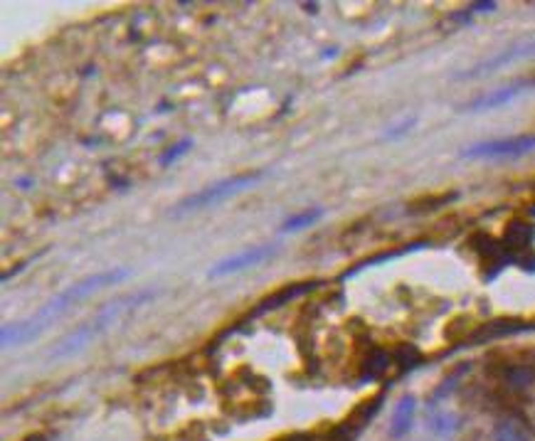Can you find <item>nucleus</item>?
<instances>
[{"mask_svg":"<svg viewBox=\"0 0 535 441\" xmlns=\"http://www.w3.org/2000/svg\"><path fill=\"white\" fill-rule=\"evenodd\" d=\"M148 298H153V291H133V294H126V296L117 298V301L106 303L96 316H91L89 321H84L79 328L67 333V336L50 350V357L52 360H60V357H70V355H74V353L84 350V348L89 345L91 341H96L106 328L114 326L124 313L141 306V303H146Z\"/></svg>","mask_w":535,"mask_h":441,"instance_id":"f03ea898","label":"nucleus"},{"mask_svg":"<svg viewBox=\"0 0 535 441\" xmlns=\"http://www.w3.org/2000/svg\"><path fill=\"white\" fill-rule=\"evenodd\" d=\"M535 151V133L513 136V138L484 140V143L469 145L461 156L481 158V161H501V158H520Z\"/></svg>","mask_w":535,"mask_h":441,"instance_id":"20e7f679","label":"nucleus"},{"mask_svg":"<svg viewBox=\"0 0 535 441\" xmlns=\"http://www.w3.org/2000/svg\"><path fill=\"white\" fill-rule=\"evenodd\" d=\"M316 281H303V284H289L284 286V289H279L277 294H272V296L262 298V301L257 303V308H254V316H262V313L267 311H277V308L286 306V303H291L293 298L303 296V294H308V291L316 289Z\"/></svg>","mask_w":535,"mask_h":441,"instance_id":"6e6552de","label":"nucleus"},{"mask_svg":"<svg viewBox=\"0 0 535 441\" xmlns=\"http://www.w3.org/2000/svg\"><path fill=\"white\" fill-rule=\"evenodd\" d=\"M264 178V173H239V176H232V178H225V180L215 183V185H207L202 190H197L195 195H187L185 200L178 202L176 207V215H183V212H190V210H202V207H212L218 205V202L227 200V197L237 195V192L247 190L252 187L254 183H259Z\"/></svg>","mask_w":535,"mask_h":441,"instance_id":"7ed1b4c3","label":"nucleus"},{"mask_svg":"<svg viewBox=\"0 0 535 441\" xmlns=\"http://www.w3.org/2000/svg\"><path fill=\"white\" fill-rule=\"evenodd\" d=\"M530 86V81H515V84H508V86H498V89H491L486 94L476 96L474 101L466 104V111H489V109H498V106L508 104L513 101L515 96H520L525 89Z\"/></svg>","mask_w":535,"mask_h":441,"instance_id":"0eeeda50","label":"nucleus"},{"mask_svg":"<svg viewBox=\"0 0 535 441\" xmlns=\"http://www.w3.org/2000/svg\"><path fill=\"white\" fill-rule=\"evenodd\" d=\"M454 421H456V419H454L451 414H440V416L435 419V424H432V429L440 431V434H449V431L456 429Z\"/></svg>","mask_w":535,"mask_h":441,"instance_id":"f3484780","label":"nucleus"},{"mask_svg":"<svg viewBox=\"0 0 535 441\" xmlns=\"http://www.w3.org/2000/svg\"><path fill=\"white\" fill-rule=\"evenodd\" d=\"M469 11L471 13H491V11H496V3H474Z\"/></svg>","mask_w":535,"mask_h":441,"instance_id":"a211bd4d","label":"nucleus"},{"mask_svg":"<svg viewBox=\"0 0 535 441\" xmlns=\"http://www.w3.org/2000/svg\"><path fill=\"white\" fill-rule=\"evenodd\" d=\"M25 441H47L45 436H40V434H35V436H27Z\"/></svg>","mask_w":535,"mask_h":441,"instance_id":"6ab92c4d","label":"nucleus"},{"mask_svg":"<svg viewBox=\"0 0 535 441\" xmlns=\"http://www.w3.org/2000/svg\"><path fill=\"white\" fill-rule=\"evenodd\" d=\"M533 237H535V230L533 225H528V222H510L508 227H506V235H503V249L506 254H518V251L528 249L530 244H533Z\"/></svg>","mask_w":535,"mask_h":441,"instance_id":"1a4fd4ad","label":"nucleus"},{"mask_svg":"<svg viewBox=\"0 0 535 441\" xmlns=\"http://www.w3.org/2000/svg\"><path fill=\"white\" fill-rule=\"evenodd\" d=\"M496 441H530V439L515 421H501L496 426Z\"/></svg>","mask_w":535,"mask_h":441,"instance_id":"ddd939ff","label":"nucleus"},{"mask_svg":"<svg viewBox=\"0 0 535 441\" xmlns=\"http://www.w3.org/2000/svg\"><path fill=\"white\" fill-rule=\"evenodd\" d=\"M388 365H390V355L385 350H380V348H375L363 365V380H378V377L388 370Z\"/></svg>","mask_w":535,"mask_h":441,"instance_id":"f8f14e48","label":"nucleus"},{"mask_svg":"<svg viewBox=\"0 0 535 441\" xmlns=\"http://www.w3.org/2000/svg\"><path fill=\"white\" fill-rule=\"evenodd\" d=\"M414 397L412 395H404L402 400L397 402L395 407V414H392V426H390V434L395 439H402L409 429H412V421H414Z\"/></svg>","mask_w":535,"mask_h":441,"instance_id":"9d476101","label":"nucleus"},{"mask_svg":"<svg viewBox=\"0 0 535 441\" xmlns=\"http://www.w3.org/2000/svg\"><path fill=\"white\" fill-rule=\"evenodd\" d=\"M190 145H192V140H190V138H183L180 143L171 145V148H168V151L163 153L161 158H158V163H161L163 168H166V166H171L173 161H178V158L183 156V153H187V151H190Z\"/></svg>","mask_w":535,"mask_h":441,"instance_id":"2eb2a0df","label":"nucleus"},{"mask_svg":"<svg viewBox=\"0 0 535 441\" xmlns=\"http://www.w3.org/2000/svg\"><path fill=\"white\" fill-rule=\"evenodd\" d=\"M124 279H128V269H109V271H99V274H91L86 279L77 281L74 286H70L67 291L57 294L55 298L45 303L37 313H32L30 318L20 323H8L3 328V345L13 348V345H25V343L35 341L42 331L50 328L52 321L65 316L70 308H74L79 301H84L86 296L96 294L99 289H106V286L121 284Z\"/></svg>","mask_w":535,"mask_h":441,"instance_id":"f257e3e1","label":"nucleus"},{"mask_svg":"<svg viewBox=\"0 0 535 441\" xmlns=\"http://www.w3.org/2000/svg\"><path fill=\"white\" fill-rule=\"evenodd\" d=\"M321 217H324V210H321V207H313V210H303V212H298V215H291V217H289V220L282 225V230H284V232H301V230H306V227L316 225V222L321 220Z\"/></svg>","mask_w":535,"mask_h":441,"instance_id":"9b49d317","label":"nucleus"},{"mask_svg":"<svg viewBox=\"0 0 535 441\" xmlns=\"http://www.w3.org/2000/svg\"><path fill=\"white\" fill-rule=\"evenodd\" d=\"M506 382H508L513 390H525V387L533 382V375H530V370L528 367H508L506 370Z\"/></svg>","mask_w":535,"mask_h":441,"instance_id":"4468645a","label":"nucleus"},{"mask_svg":"<svg viewBox=\"0 0 535 441\" xmlns=\"http://www.w3.org/2000/svg\"><path fill=\"white\" fill-rule=\"evenodd\" d=\"M279 251V244H259V246H249V249L239 251V254H232L227 259H220L218 264H212V269L207 271L210 279H223V276L237 274V271H244L249 266H257L262 261L272 259Z\"/></svg>","mask_w":535,"mask_h":441,"instance_id":"39448f33","label":"nucleus"},{"mask_svg":"<svg viewBox=\"0 0 535 441\" xmlns=\"http://www.w3.org/2000/svg\"><path fill=\"white\" fill-rule=\"evenodd\" d=\"M530 57H535V40L518 42V45L506 47V50H501L498 55H494V57H489V60L479 62V65L471 67L469 72H461V74H456V79H476V77H484V74H489V72H496V70H501V67L510 65V62L530 60Z\"/></svg>","mask_w":535,"mask_h":441,"instance_id":"423d86ee","label":"nucleus"},{"mask_svg":"<svg viewBox=\"0 0 535 441\" xmlns=\"http://www.w3.org/2000/svg\"><path fill=\"white\" fill-rule=\"evenodd\" d=\"M395 357H397L399 365H402V367H412L414 362L419 360V353L414 350L412 345H399L397 350H395Z\"/></svg>","mask_w":535,"mask_h":441,"instance_id":"dca6fc26","label":"nucleus"}]
</instances>
